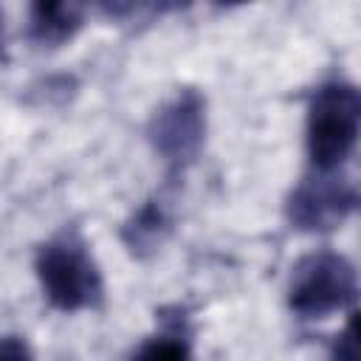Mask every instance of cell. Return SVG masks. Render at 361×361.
Wrapping results in <instances>:
<instances>
[{
	"label": "cell",
	"instance_id": "cell-11",
	"mask_svg": "<svg viewBox=\"0 0 361 361\" xmlns=\"http://www.w3.org/2000/svg\"><path fill=\"white\" fill-rule=\"evenodd\" d=\"M0 56H3V28H0Z\"/></svg>",
	"mask_w": 361,
	"mask_h": 361
},
{
	"label": "cell",
	"instance_id": "cell-8",
	"mask_svg": "<svg viewBox=\"0 0 361 361\" xmlns=\"http://www.w3.org/2000/svg\"><path fill=\"white\" fill-rule=\"evenodd\" d=\"M130 361H192V347L189 338L178 330H164L149 336Z\"/></svg>",
	"mask_w": 361,
	"mask_h": 361
},
{
	"label": "cell",
	"instance_id": "cell-5",
	"mask_svg": "<svg viewBox=\"0 0 361 361\" xmlns=\"http://www.w3.org/2000/svg\"><path fill=\"white\" fill-rule=\"evenodd\" d=\"M358 195L350 180L336 178L333 172H316L313 178H305L290 200H288V217L296 228L305 231H327L347 220L353 212Z\"/></svg>",
	"mask_w": 361,
	"mask_h": 361
},
{
	"label": "cell",
	"instance_id": "cell-4",
	"mask_svg": "<svg viewBox=\"0 0 361 361\" xmlns=\"http://www.w3.org/2000/svg\"><path fill=\"white\" fill-rule=\"evenodd\" d=\"M206 133V113L203 99L195 90L178 93L169 104H164L152 124H149V141L155 152L175 169L195 161Z\"/></svg>",
	"mask_w": 361,
	"mask_h": 361
},
{
	"label": "cell",
	"instance_id": "cell-2",
	"mask_svg": "<svg viewBox=\"0 0 361 361\" xmlns=\"http://www.w3.org/2000/svg\"><path fill=\"white\" fill-rule=\"evenodd\" d=\"M37 276L45 290V299L65 313L96 307L104 296L102 274L85 240L73 231H65L39 248Z\"/></svg>",
	"mask_w": 361,
	"mask_h": 361
},
{
	"label": "cell",
	"instance_id": "cell-6",
	"mask_svg": "<svg viewBox=\"0 0 361 361\" xmlns=\"http://www.w3.org/2000/svg\"><path fill=\"white\" fill-rule=\"evenodd\" d=\"M82 25V6L73 3H37L28 14V34L37 45L56 48Z\"/></svg>",
	"mask_w": 361,
	"mask_h": 361
},
{
	"label": "cell",
	"instance_id": "cell-1",
	"mask_svg": "<svg viewBox=\"0 0 361 361\" xmlns=\"http://www.w3.org/2000/svg\"><path fill=\"white\" fill-rule=\"evenodd\" d=\"M361 127V96L355 85L324 82L307 107V155L316 172H336L355 149Z\"/></svg>",
	"mask_w": 361,
	"mask_h": 361
},
{
	"label": "cell",
	"instance_id": "cell-9",
	"mask_svg": "<svg viewBox=\"0 0 361 361\" xmlns=\"http://www.w3.org/2000/svg\"><path fill=\"white\" fill-rule=\"evenodd\" d=\"M333 361H358V330H355V319H350L347 327L336 336Z\"/></svg>",
	"mask_w": 361,
	"mask_h": 361
},
{
	"label": "cell",
	"instance_id": "cell-3",
	"mask_svg": "<svg viewBox=\"0 0 361 361\" xmlns=\"http://www.w3.org/2000/svg\"><path fill=\"white\" fill-rule=\"evenodd\" d=\"M355 293L358 279L353 262L336 251H316L293 268L288 305L302 319H327L353 305Z\"/></svg>",
	"mask_w": 361,
	"mask_h": 361
},
{
	"label": "cell",
	"instance_id": "cell-10",
	"mask_svg": "<svg viewBox=\"0 0 361 361\" xmlns=\"http://www.w3.org/2000/svg\"><path fill=\"white\" fill-rule=\"evenodd\" d=\"M0 361H34L28 344L20 336H3L0 338Z\"/></svg>",
	"mask_w": 361,
	"mask_h": 361
},
{
	"label": "cell",
	"instance_id": "cell-7",
	"mask_svg": "<svg viewBox=\"0 0 361 361\" xmlns=\"http://www.w3.org/2000/svg\"><path fill=\"white\" fill-rule=\"evenodd\" d=\"M166 231H169L166 209H164L161 203L149 200V203H144V206L135 212V217L124 226V234H121V237H124V243H127V248H130L133 254H147V251H155V248L164 243Z\"/></svg>",
	"mask_w": 361,
	"mask_h": 361
}]
</instances>
